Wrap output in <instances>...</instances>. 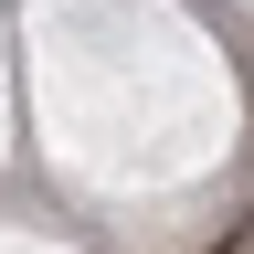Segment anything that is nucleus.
Instances as JSON below:
<instances>
[{
  "instance_id": "f257e3e1",
  "label": "nucleus",
  "mask_w": 254,
  "mask_h": 254,
  "mask_svg": "<svg viewBox=\"0 0 254 254\" xmlns=\"http://www.w3.org/2000/svg\"><path fill=\"white\" fill-rule=\"evenodd\" d=\"M233 254H254V212H244V233H233Z\"/></svg>"
}]
</instances>
